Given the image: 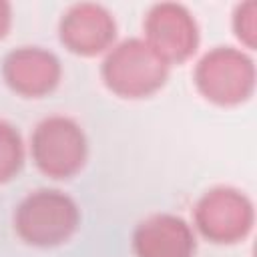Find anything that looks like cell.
<instances>
[{"mask_svg": "<svg viewBox=\"0 0 257 257\" xmlns=\"http://www.w3.org/2000/svg\"><path fill=\"white\" fill-rule=\"evenodd\" d=\"M171 66L145 42V38H126L116 42L100 64L104 86L120 98H147L159 92Z\"/></svg>", "mask_w": 257, "mask_h": 257, "instance_id": "obj_1", "label": "cell"}, {"mask_svg": "<svg viewBox=\"0 0 257 257\" xmlns=\"http://www.w3.org/2000/svg\"><path fill=\"white\" fill-rule=\"evenodd\" d=\"M16 235L32 247H56L66 243L80 225L76 201L58 189H36L28 193L14 211Z\"/></svg>", "mask_w": 257, "mask_h": 257, "instance_id": "obj_2", "label": "cell"}, {"mask_svg": "<svg viewBox=\"0 0 257 257\" xmlns=\"http://www.w3.org/2000/svg\"><path fill=\"white\" fill-rule=\"evenodd\" d=\"M193 80L209 102L235 106L249 100L255 92V62L241 48L215 46L199 58Z\"/></svg>", "mask_w": 257, "mask_h": 257, "instance_id": "obj_3", "label": "cell"}, {"mask_svg": "<svg viewBox=\"0 0 257 257\" xmlns=\"http://www.w3.org/2000/svg\"><path fill=\"white\" fill-rule=\"evenodd\" d=\"M30 155L36 169L50 179H70L82 171L88 139L82 126L64 114L42 118L30 135Z\"/></svg>", "mask_w": 257, "mask_h": 257, "instance_id": "obj_4", "label": "cell"}, {"mask_svg": "<svg viewBox=\"0 0 257 257\" xmlns=\"http://www.w3.org/2000/svg\"><path fill=\"white\" fill-rule=\"evenodd\" d=\"M193 223L207 241L215 245H235L253 231L255 205L235 187H213L195 203Z\"/></svg>", "mask_w": 257, "mask_h": 257, "instance_id": "obj_5", "label": "cell"}, {"mask_svg": "<svg viewBox=\"0 0 257 257\" xmlns=\"http://www.w3.org/2000/svg\"><path fill=\"white\" fill-rule=\"evenodd\" d=\"M143 30L145 42L169 66L189 60L201 42L197 18L179 2L153 4L143 20Z\"/></svg>", "mask_w": 257, "mask_h": 257, "instance_id": "obj_6", "label": "cell"}, {"mask_svg": "<svg viewBox=\"0 0 257 257\" xmlns=\"http://www.w3.org/2000/svg\"><path fill=\"white\" fill-rule=\"evenodd\" d=\"M62 46L78 56L108 52L116 40V20L112 12L96 2L72 4L58 22Z\"/></svg>", "mask_w": 257, "mask_h": 257, "instance_id": "obj_7", "label": "cell"}, {"mask_svg": "<svg viewBox=\"0 0 257 257\" xmlns=\"http://www.w3.org/2000/svg\"><path fill=\"white\" fill-rule=\"evenodd\" d=\"M2 78L24 98H42L62 80L60 58L42 46H18L2 60Z\"/></svg>", "mask_w": 257, "mask_h": 257, "instance_id": "obj_8", "label": "cell"}, {"mask_svg": "<svg viewBox=\"0 0 257 257\" xmlns=\"http://www.w3.org/2000/svg\"><path fill=\"white\" fill-rule=\"evenodd\" d=\"M135 257H195V229L179 215L157 213L143 219L133 231Z\"/></svg>", "mask_w": 257, "mask_h": 257, "instance_id": "obj_9", "label": "cell"}, {"mask_svg": "<svg viewBox=\"0 0 257 257\" xmlns=\"http://www.w3.org/2000/svg\"><path fill=\"white\" fill-rule=\"evenodd\" d=\"M24 167V143L20 131L0 118V185L12 181Z\"/></svg>", "mask_w": 257, "mask_h": 257, "instance_id": "obj_10", "label": "cell"}, {"mask_svg": "<svg viewBox=\"0 0 257 257\" xmlns=\"http://www.w3.org/2000/svg\"><path fill=\"white\" fill-rule=\"evenodd\" d=\"M233 32L239 38L241 44H245L247 48H255V40H257V2L255 0H247L235 6L233 10Z\"/></svg>", "mask_w": 257, "mask_h": 257, "instance_id": "obj_11", "label": "cell"}, {"mask_svg": "<svg viewBox=\"0 0 257 257\" xmlns=\"http://www.w3.org/2000/svg\"><path fill=\"white\" fill-rule=\"evenodd\" d=\"M12 26V6L6 0H0V40L8 34Z\"/></svg>", "mask_w": 257, "mask_h": 257, "instance_id": "obj_12", "label": "cell"}]
</instances>
